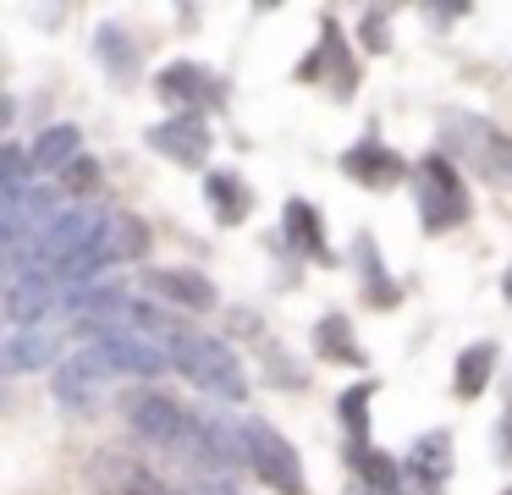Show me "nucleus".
<instances>
[{
  "label": "nucleus",
  "instance_id": "1",
  "mask_svg": "<svg viewBox=\"0 0 512 495\" xmlns=\"http://www.w3.org/2000/svg\"><path fill=\"white\" fill-rule=\"evenodd\" d=\"M122 314H127V325H133V330L166 341V358L177 363L193 385H204V391L221 396V402H243V396H248V374H243V363H237V352L226 347V341L204 336V330H188L182 319L160 314V308H133V303H127Z\"/></svg>",
  "mask_w": 512,
  "mask_h": 495
},
{
  "label": "nucleus",
  "instance_id": "2",
  "mask_svg": "<svg viewBox=\"0 0 512 495\" xmlns=\"http://www.w3.org/2000/svg\"><path fill=\"white\" fill-rule=\"evenodd\" d=\"M127 424H133V435L155 440V446H171V451H182V457H193V462L221 468L215 451H210V435H204V418H193L188 407H177L171 396L138 391L133 402H127Z\"/></svg>",
  "mask_w": 512,
  "mask_h": 495
},
{
  "label": "nucleus",
  "instance_id": "3",
  "mask_svg": "<svg viewBox=\"0 0 512 495\" xmlns=\"http://www.w3.org/2000/svg\"><path fill=\"white\" fill-rule=\"evenodd\" d=\"M441 143H446V160L452 154H468V165H474L479 176H485L490 187H512V138L507 132H496L490 121H479V116H446V127H441Z\"/></svg>",
  "mask_w": 512,
  "mask_h": 495
},
{
  "label": "nucleus",
  "instance_id": "4",
  "mask_svg": "<svg viewBox=\"0 0 512 495\" xmlns=\"http://www.w3.org/2000/svg\"><path fill=\"white\" fill-rule=\"evenodd\" d=\"M243 446H248V468H254L276 495H303V462L276 424H265V418L243 424Z\"/></svg>",
  "mask_w": 512,
  "mask_h": 495
},
{
  "label": "nucleus",
  "instance_id": "5",
  "mask_svg": "<svg viewBox=\"0 0 512 495\" xmlns=\"http://www.w3.org/2000/svg\"><path fill=\"white\" fill-rule=\"evenodd\" d=\"M419 215H424V231H452L468 220V193L441 149L419 165Z\"/></svg>",
  "mask_w": 512,
  "mask_h": 495
},
{
  "label": "nucleus",
  "instance_id": "6",
  "mask_svg": "<svg viewBox=\"0 0 512 495\" xmlns=\"http://www.w3.org/2000/svg\"><path fill=\"white\" fill-rule=\"evenodd\" d=\"M155 94L166 99V105H177V116H199V110L226 105V83H221L215 72H204V66H193V61H171V66H160Z\"/></svg>",
  "mask_w": 512,
  "mask_h": 495
},
{
  "label": "nucleus",
  "instance_id": "7",
  "mask_svg": "<svg viewBox=\"0 0 512 495\" xmlns=\"http://www.w3.org/2000/svg\"><path fill=\"white\" fill-rule=\"evenodd\" d=\"M56 303H72V292H67V281H61V275L28 270V275H12V281H6V314H12L17 330L45 325V314Z\"/></svg>",
  "mask_w": 512,
  "mask_h": 495
},
{
  "label": "nucleus",
  "instance_id": "8",
  "mask_svg": "<svg viewBox=\"0 0 512 495\" xmlns=\"http://www.w3.org/2000/svg\"><path fill=\"white\" fill-rule=\"evenodd\" d=\"M298 83H331L342 99L358 88V61H353V50H347V39H342V28H336L331 11H325V39H320V50L303 55Z\"/></svg>",
  "mask_w": 512,
  "mask_h": 495
},
{
  "label": "nucleus",
  "instance_id": "9",
  "mask_svg": "<svg viewBox=\"0 0 512 495\" xmlns=\"http://www.w3.org/2000/svg\"><path fill=\"white\" fill-rule=\"evenodd\" d=\"M342 171L353 176L358 187H397L402 176H408V160H402L397 149H386L380 138H364V143H353V149L342 154Z\"/></svg>",
  "mask_w": 512,
  "mask_h": 495
},
{
  "label": "nucleus",
  "instance_id": "10",
  "mask_svg": "<svg viewBox=\"0 0 512 495\" xmlns=\"http://www.w3.org/2000/svg\"><path fill=\"white\" fill-rule=\"evenodd\" d=\"M149 149H160L177 165H204L210 160V127H204V116H171L149 127Z\"/></svg>",
  "mask_w": 512,
  "mask_h": 495
},
{
  "label": "nucleus",
  "instance_id": "11",
  "mask_svg": "<svg viewBox=\"0 0 512 495\" xmlns=\"http://www.w3.org/2000/svg\"><path fill=\"white\" fill-rule=\"evenodd\" d=\"M144 286L149 292H160L166 303H182L193 308V314H210L215 308V281L199 270H144Z\"/></svg>",
  "mask_w": 512,
  "mask_h": 495
},
{
  "label": "nucleus",
  "instance_id": "12",
  "mask_svg": "<svg viewBox=\"0 0 512 495\" xmlns=\"http://www.w3.org/2000/svg\"><path fill=\"white\" fill-rule=\"evenodd\" d=\"M105 374H111V369H105V363L94 358L89 347H83L72 363H61V374H56V402L72 407V413H78V407H94V391H100Z\"/></svg>",
  "mask_w": 512,
  "mask_h": 495
},
{
  "label": "nucleus",
  "instance_id": "13",
  "mask_svg": "<svg viewBox=\"0 0 512 495\" xmlns=\"http://www.w3.org/2000/svg\"><path fill=\"white\" fill-rule=\"evenodd\" d=\"M204 198H210V209H215L221 226H237V220L254 209V193H248V182L237 171H210L204 176Z\"/></svg>",
  "mask_w": 512,
  "mask_h": 495
},
{
  "label": "nucleus",
  "instance_id": "14",
  "mask_svg": "<svg viewBox=\"0 0 512 495\" xmlns=\"http://www.w3.org/2000/svg\"><path fill=\"white\" fill-rule=\"evenodd\" d=\"M287 242L298 253H309V259H320V264H336L331 259V242H325V226H320V209L303 204V198H292V204H287Z\"/></svg>",
  "mask_w": 512,
  "mask_h": 495
},
{
  "label": "nucleus",
  "instance_id": "15",
  "mask_svg": "<svg viewBox=\"0 0 512 495\" xmlns=\"http://www.w3.org/2000/svg\"><path fill=\"white\" fill-rule=\"evenodd\" d=\"M61 352V341H56V330L50 325H34V330H17L12 341H6V369L12 374H23V369H45L50 358Z\"/></svg>",
  "mask_w": 512,
  "mask_h": 495
},
{
  "label": "nucleus",
  "instance_id": "16",
  "mask_svg": "<svg viewBox=\"0 0 512 495\" xmlns=\"http://www.w3.org/2000/svg\"><path fill=\"white\" fill-rule=\"evenodd\" d=\"M490 369H496V341H474V347H463V358H457V374H452L457 396H463V402H474V396L485 391Z\"/></svg>",
  "mask_w": 512,
  "mask_h": 495
},
{
  "label": "nucleus",
  "instance_id": "17",
  "mask_svg": "<svg viewBox=\"0 0 512 495\" xmlns=\"http://www.w3.org/2000/svg\"><path fill=\"white\" fill-rule=\"evenodd\" d=\"M353 253H358V275H364V297L375 308H391L397 303V286L386 281V270H380V253H375V237H369V231H358V242H353Z\"/></svg>",
  "mask_w": 512,
  "mask_h": 495
},
{
  "label": "nucleus",
  "instance_id": "18",
  "mask_svg": "<svg viewBox=\"0 0 512 495\" xmlns=\"http://www.w3.org/2000/svg\"><path fill=\"white\" fill-rule=\"evenodd\" d=\"M78 127H45L34 138V149H28V160H34V171H61V165L78 154Z\"/></svg>",
  "mask_w": 512,
  "mask_h": 495
},
{
  "label": "nucleus",
  "instance_id": "19",
  "mask_svg": "<svg viewBox=\"0 0 512 495\" xmlns=\"http://www.w3.org/2000/svg\"><path fill=\"white\" fill-rule=\"evenodd\" d=\"M94 55H100V61L111 66V77H122V83H133V77H138V44L127 39L122 28H100V33H94Z\"/></svg>",
  "mask_w": 512,
  "mask_h": 495
},
{
  "label": "nucleus",
  "instance_id": "20",
  "mask_svg": "<svg viewBox=\"0 0 512 495\" xmlns=\"http://www.w3.org/2000/svg\"><path fill=\"white\" fill-rule=\"evenodd\" d=\"M314 341H320V352L331 363H364V347H358L353 325H347L342 314H325L320 325H314Z\"/></svg>",
  "mask_w": 512,
  "mask_h": 495
},
{
  "label": "nucleus",
  "instance_id": "21",
  "mask_svg": "<svg viewBox=\"0 0 512 495\" xmlns=\"http://www.w3.org/2000/svg\"><path fill=\"white\" fill-rule=\"evenodd\" d=\"M408 468L419 473L424 484H441L446 468H452V435H424L419 446L408 451Z\"/></svg>",
  "mask_w": 512,
  "mask_h": 495
},
{
  "label": "nucleus",
  "instance_id": "22",
  "mask_svg": "<svg viewBox=\"0 0 512 495\" xmlns=\"http://www.w3.org/2000/svg\"><path fill=\"white\" fill-rule=\"evenodd\" d=\"M28 176H34V160H28L17 143H6V149H0V204L23 198L28 193Z\"/></svg>",
  "mask_w": 512,
  "mask_h": 495
},
{
  "label": "nucleus",
  "instance_id": "23",
  "mask_svg": "<svg viewBox=\"0 0 512 495\" xmlns=\"http://www.w3.org/2000/svg\"><path fill=\"white\" fill-rule=\"evenodd\" d=\"M369 396H375V385H353V391L342 396V418H347V435H353V457L369 451Z\"/></svg>",
  "mask_w": 512,
  "mask_h": 495
},
{
  "label": "nucleus",
  "instance_id": "24",
  "mask_svg": "<svg viewBox=\"0 0 512 495\" xmlns=\"http://www.w3.org/2000/svg\"><path fill=\"white\" fill-rule=\"evenodd\" d=\"M364 44L369 50H386V11H364Z\"/></svg>",
  "mask_w": 512,
  "mask_h": 495
},
{
  "label": "nucleus",
  "instance_id": "25",
  "mask_svg": "<svg viewBox=\"0 0 512 495\" xmlns=\"http://www.w3.org/2000/svg\"><path fill=\"white\" fill-rule=\"evenodd\" d=\"M94 171H100L94 160H72V165H67V187H72V193H83V187H94Z\"/></svg>",
  "mask_w": 512,
  "mask_h": 495
},
{
  "label": "nucleus",
  "instance_id": "26",
  "mask_svg": "<svg viewBox=\"0 0 512 495\" xmlns=\"http://www.w3.org/2000/svg\"><path fill=\"white\" fill-rule=\"evenodd\" d=\"M193 495H237V490H226V484H204V490H193Z\"/></svg>",
  "mask_w": 512,
  "mask_h": 495
},
{
  "label": "nucleus",
  "instance_id": "27",
  "mask_svg": "<svg viewBox=\"0 0 512 495\" xmlns=\"http://www.w3.org/2000/svg\"><path fill=\"white\" fill-rule=\"evenodd\" d=\"M501 292H507V303H512V270H507V281H501Z\"/></svg>",
  "mask_w": 512,
  "mask_h": 495
},
{
  "label": "nucleus",
  "instance_id": "28",
  "mask_svg": "<svg viewBox=\"0 0 512 495\" xmlns=\"http://www.w3.org/2000/svg\"><path fill=\"white\" fill-rule=\"evenodd\" d=\"M507 495H512V490H507Z\"/></svg>",
  "mask_w": 512,
  "mask_h": 495
}]
</instances>
